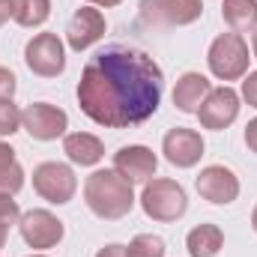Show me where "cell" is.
I'll list each match as a JSON object with an SVG mask.
<instances>
[{
  "mask_svg": "<svg viewBox=\"0 0 257 257\" xmlns=\"http://www.w3.org/2000/svg\"><path fill=\"white\" fill-rule=\"evenodd\" d=\"M6 236H9V224H0V251L6 245Z\"/></svg>",
  "mask_w": 257,
  "mask_h": 257,
  "instance_id": "31",
  "label": "cell"
},
{
  "mask_svg": "<svg viewBox=\"0 0 257 257\" xmlns=\"http://www.w3.org/2000/svg\"><path fill=\"white\" fill-rule=\"evenodd\" d=\"M128 257H165V239L153 233H138L126 245Z\"/></svg>",
  "mask_w": 257,
  "mask_h": 257,
  "instance_id": "20",
  "label": "cell"
},
{
  "mask_svg": "<svg viewBox=\"0 0 257 257\" xmlns=\"http://www.w3.org/2000/svg\"><path fill=\"white\" fill-rule=\"evenodd\" d=\"M141 209L147 218L153 221H162V224H171L177 218L186 215L189 209V197H186V189L177 183V180H150L144 183V192H141Z\"/></svg>",
  "mask_w": 257,
  "mask_h": 257,
  "instance_id": "3",
  "label": "cell"
},
{
  "mask_svg": "<svg viewBox=\"0 0 257 257\" xmlns=\"http://www.w3.org/2000/svg\"><path fill=\"white\" fill-rule=\"evenodd\" d=\"M21 120H24V111L12 99H0V138L15 135L21 128Z\"/></svg>",
  "mask_w": 257,
  "mask_h": 257,
  "instance_id": "21",
  "label": "cell"
},
{
  "mask_svg": "<svg viewBox=\"0 0 257 257\" xmlns=\"http://www.w3.org/2000/svg\"><path fill=\"white\" fill-rule=\"evenodd\" d=\"M105 15L99 12V9H93V6H81L72 18H69V24H66V42H69V48L72 51H87V48H93L102 36H105Z\"/></svg>",
  "mask_w": 257,
  "mask_h": 257,
  "instance_id": "12",
  "label": "cell"
},
{
  "mask_svg": "<svg viewBox=\"0 0 257 257\" xmlns=\"http://www.w3.org/2000/svg\"><path fill=\"white\" fill-rule=\"evenodd\" d=\"M242 99L251 108H257V72H248L245 75V81H242Z\"/></svg>",
  "mask_w": 257,
  "mask_h": 257,
  "instance_id": "25",
  "label": "cell"
},
{
  "mask_svg": "<svg viewBox=\"0 0 257 257\" xmlns=\"http://www.w3.org/2000/svg\"><path fill=\"white\" fill-rule=\"evenodd\" d=\"M30 257H48V254H30Z\"/></svg>",
  "mask_w": 257,
  "mask_h": 257,
  "instance_id": "34",
  "label": "cell"
},
{
  "mask_svg": "<svg viewBox=\"0 0 257 257\" xmlns=\"http://www.w3.org/2000/svg\"><path fill=\"white\" fill-rule=\"evenodd\" d=\"M156 168H159V159L144 144H128L114 153V171L126 177L128 183H150L156 177Z\"/></svg>",
  "mask_w": 257,
  "mask_h": 257,
  "instance_id": "14",
  "label": "cell"
},
{
  "mask_svg": "<svg viewBox=\"0 0 257 257\" xmlns=\"http://www.w3.org/2000/svg\"><path fill=\"white\" fill-rule=\"evenodd\" d=\"M24 186V168L18 162L0 165V194H18Z\"/></svg>",
  "mask_w": 257,
  "mask_h": 257,
  "instance_id": "22",
  "label": "cell"
},
{
  "mask_svg": "<svg viewBox=\"0 0 257 257\" xmlns=\"http://www.w3.org/2000/svg\"><path fill=\"white\" fill-rule=\"evenodd\" d=\"M206 63H209V72L218 78V81H239L248 75V45L239 33H221L212 39L209 45V54H206Z\"/></svg>",
  "mask_w": 257,
  "mask_h": 257,
  "instance_id": "4",
  "label": "cell"
},
{
  "mask_svg": "<svg viewBox=\"0 0 257 257\" xmlns=\"http://www.w3.org/2000/svg\"><path fill=\"white\" fill-rule=\"evenodd\" d=\"M24 63L39 78H57L66 69V48L57 33H36L24 45Z\"/></svg>",
  "mask_w": 257,
  "mask_h": 257,
  "instance_id": "5",
  "label": "cell"
},
{
  "mask_svg": "<svg viewBox=\"0 0 257 257\" xmlns=\"http://www.w3.org/2000/svg\"><path fill=\"white\" fill-rule=\"evenodd\" d=\"M21 128L33 138V141H57L69 128V117L63 108L48 105V102H33L24 108V120Z\"/></svg>",
  "mask_w": 257,
  "mask_h": 257,
  "instance_id": "8",
  "label": "cell"
},
{
  "mask_svg": "<svg viewBox=\"0 0 257 257\" xmlns=\"http://www.w3.org/2000/svg\"><path fill=\"white\" fill-rule=\"evenodd\" d=\"M203 150H206V144L194 128L177 126L162 138V153L174 168H194L203 159Z\"/></svg>",
  "mask_w": 257,
  "mask_h": 257,
  "instance_id": "11",
  "label": "cell"
},
{
  "mask_svg": "<svg viewBox=\"0 0 257 257\" xmlns=\"http://www.w3.org/2000/svg\"><path fill=\"white\" fill-rule=\"evenodd\" d=\"M15 75L6 69V66H0V99H12V93H15Z\"/></svg>",
  "mask_w": 257,
  "mask_h": 257,
  "instance_id": "24",
  "label": "cell"
},
{
  "mask_svg": "<svg viewBox=\"0 0 257 257\" xmlns=\"http://www.w3.org/2000/svg\"><path fill=\"white\" fill-rule=\"evenodd\" d=\"M51 15V0H15V21L21 27H42Z\"/></svg>",
  "mask_w": 257,
  "mask_h": 257,
  "instance_id": "19",
  "label": "cell"
},
{
  "mask_svg": "<svg viewBox=\"0 0 257 257\" xmlns=\"http://www.w3.org/2000/svg\"><path fill=\"white\" fill-rule=\"evenodd\" d=\"M84 200L96 218L120 221L135 206V192H132V183L120 177L114 168H99L84 183Z\"/></svg>",
  "mask_w": 257,
  "mask_h": 257,
  "instance_id": "2",
  "label": "cell"
},
{
  "mask_svg": "<svg viewBox=\"0 0 257 257\" xmlns=\"http://www.w3.org/2000/svg\"><path fill=\"white\" fill-rule=\"evenodd\" d=\"M96 257H128L126 254V245H120V242H111V245H105V248H99Z\"/></svg>",
  "mask_w": 257,
  "mask_h": 257,
  "instance_id": "27",
  "label": "cell"
},
{
  "mask_svg": "<svg viewBox=\"0 0 257 257\" xmlns=\"http://www.w3.org/2000/svg\"><path fill=\"white\" fill-rule=\"evenodd\" d=\"M144 15L156 24L168 27H186L203 15V0H144Z\"/></svg>",
  "mask_w": 257,
  "mask_h": 257,
  "instance_id": "13",
  "label": "cell"
},
{
  "mask_svg": "<svg viewBox=\"0 0 257 257\" xmlns=\"http://www.w3.org/2000/svg\"><path fill=\"white\" fill-rule=\"evenodd\" d=\"M236 117H239V93L233 87H215V90H209V96L197 108L200 126L212 128V132L227 128Z\"/></svg>",
  "mask_w": 257,
  "mask_h": 257,
  "instance_id": "9",
  "label": "cell"
},
{
  "mask_svg": "<svg viewBox=\"0 0 257 257\" xmlns=\"http://www.w3.org/2000/svg\"><path fill=\"white\" fill-rule=\"evenodd\" d=\"M186 248L192 257H215L224 248V233L218 224H197L186 236Z\"/></svg>",
  "mask_w": 257,
  "mask_h": 257,
  "instance_id": "17",
  "label": "cell"
},
{
  "mask_svg": "<svg viewBox=\"0 0 257 257\" xmlns=\"http://www.w3.org/2000/svg\"><path fill=\"white\" fill-rule=\"evenodd\" d=\"M251 227H254V233H257V206L251 209Z\"/></svg>",
  "mask_w": 257,
  "mask_h": 257,
  "instance_id": "32",
  "label": "cell"
},
{
  "mask_svg": "<svg viewBox=\"0 0 257 257\" xmlns=\"http://www.w3.org/2000/svg\"><path fill=\"white\" fill-rule=\"evenodd\" d=\"M221 18L233 33H248L257 27V0H224Z\"/></svg>",
  "mask_w": 257,
  "mask_h": 257,
  "instance_id": "18",
  "label": "cell"
},
{
  "mask_svg": "<svg viewBox=\"0 0 257 257\" xmlns=\"http://www.w3.org/2000/svg\"><path fill=\"white\" fill-rule=\"evenodd\" d=\"M18 230H21V239L30 248H36V251L54 248L66 233L63 221L54 212H48V209H30V212H24L18 218Z\"/></svg>",
  "mask_w": 257,
  "mask_h": 257,
  "instance_id": "7",
  "label": "cell"
},
{
  "mask_svg": "<svg viewBox=\"0 0 257 257\" xmlns=\"http://www.w3.org/2000/svg\"><path fill=\"white\" fill-rule=\"evenodd\" d=\"M15 15V0H0V27Z\"/></svg>",
  "mask_w": 257,
  "mask_h": 257,
  "instance_id": "28",
  "label": "cell"
},
{
  "mask_svg": "<svg viewBox=\"0 0 257 257\" xmlns=\"http://www.w3.org/2000/svg\"><path fill=\"white\" fill-rule=\"evenodd\" d=\"M9 162H15V150L0 141V165H9Z\"/></svg>",
  "mask_w": 257,
  "mask_h": 257,
  "instance_id": "29",
  "label": "cell"
},
{
  "mask_svg": "<svg viewBox=\"0 0 257 257\" xmlns=\"http://www.w3.org/2000/svg\"><path fill=\"white\" fill-rule=\"evenodd\" d=\"M254 60H257V27H254Z\"/></svg>",
  "mask_w": 257,
  "mask_h": 257,
  "instance_id": "33",
  "label": "cell"
},
{
  "mask_svg": "<svg viewBox=\"0 0 257 257\" xmlns=\"http://www.w3.org/2000/svg\"><path fill=\"white\" fill-rule=\"evenodd\" d=\"M87 3H93V6H105V9H108V6H120L123 0H87Z\"/></svg>",
  "mask_w": 257,
  "mask_h": 257,
  "instance_id": "30",
  "label": "cell"
},
{
  "mask_svg": "<svg viewBox=\"0 0 257 257\" xmlns=\"http://www.w3.org/2000/svg\"><path fill=\"white\" fill-rule=\"evenodd\" d=\"M63 153L69 156V162H75L81 168H93V165L102 162L105 144L90 132H72V135L63 138Z\"/></svg>",
  "mask_w": 257,
  "mask_h": 257,
  "instance_id": "16",
  "label": "cell"
},
{
  "mask_svg": "<svg viewBox=\"0 0 257 257\" xmlns=\"http://www.w3.org/2000/svg\"><path fill=\"white\" fill-rule=\"evenodd\" d=\"M194 186H197V194H200L203 200L218 203V206H227V203H233V200L239 197V180H236V174H233L230 168H224V165H209V168H203V171L197 174Z\"/></svg>",
  "mask_w": 257,
  "mask_h": 257,
  "instance_id": "10",
  "label": "cell"
},
{
  "mask_svg": "<svg viewBox=\"0 0 257 257\" xmlns=\"http://www.w3.org/2000/svg\"><path fill=\"white\" fill-rule=\"evenodd\" d=\"M209 90H212V84H209L206 75H200V72H186V75H180V81H177V87H174V105H177V111H183V114H197V108L203 105V99L209 96Z\"/></svg>",
  "mask_w": 257,
  "mask_h": 257,
  "instance_id": "15",
  "label": "cell"
},
{
  "mask_svg": "<svg viewBox=\"0 0 257 257\" xmlns=\"http://www.w3.org/2000/svg\"><path fill=\"white\" fill-rule=\"evenodd\" d=\"M33 189L42 200L48 203H69L78 192V180L75 171L63 162H42L33 168Z\"/></svg>",
  "mask_w": 257,
  "mask_h": 257,
  "instance_id": "6",
  "label": "cell"
},
{
  "mask_svg": "<svg viewBox=\"0 0 257 257\" xmlns=\"http://www.w3.org/2000/svg\"><path fill=\"white\" fill-rule=\"evenodd\" d=\"M165 75L159 63L138 48L108 45L93 54L78 81V108L105 128L147 123L162 105Z\"/></svg>",
  "mask_w": 257,
  "mask_h": 257,
  "instance_id": "1",
  "label": "cell"
},
{
  "mask_svg": "<svg viewBox=\"0 0 257 257\" xmlns=\"http://www.w3.org/2000/svg\"><path fill=\"white\" fill-rule=\"evenodd\" d=\"M21 218V206L12 194H0V224H15Z\"/></svg>",
  "mask_w": 257,
  "mask_h": 257,
  "instance_id": "23",
  "label": "cell"
},
{
  "mask_svg": "<svg viewBox=\"0 0 257 257\" xmlns=\"http://www.w3.org/2000/svg\"><path fill=\"white\" fill-rule=\"evenodd\" d=\"M245 147L257 156V117L248 120V126H245Z\"/></svg>",
  "mask_w": 257,
  "mask_h": 257,
  "instance_id": "26",
  "label": "cell"
}]
</instances>
